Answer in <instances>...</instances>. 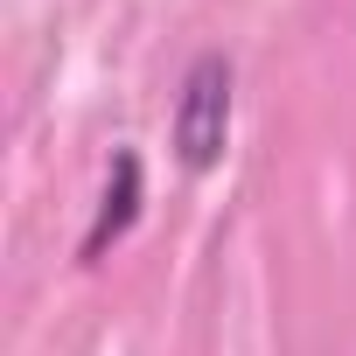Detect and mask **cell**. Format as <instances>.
<instances>
[{
  "label": "cell",
  "mask_w": 356,
  "mask_h": 356,
  "mask_svg": "<svg viewBox=\"0 0 356 356\" xmlns=\"http://www.w3.org/2000/svg\"><path fill=\"white\" fill-rule=\"evenodd\" d=\"M231 98H238V70L224 49H203L189 70H182V91H175V161L189 175H210L231 147Z\"/></svg>",
  "instance_id": "cell-1"
},
{
  "label": "cell",
  "mask_w": 356,
  "mask_h": 356,
  "mask_svg": "<svg viewBox=\"0 0 356 356\" xmlns=\"http://www.w3.org/2000/svg\"><path fill=\"white\" fill-rule=\"evenodd\" d=\"M140 203H147V168H140V154L133 147H119L112 154V182H105V196H98V217H91V231H84V259H105L133 224H140Z\"/></svg>",
  "instance_id": "cell-2"
}]
</instances>
